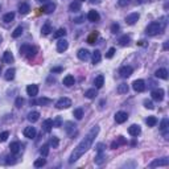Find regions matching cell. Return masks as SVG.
<instances>
[{"mask_svg":"<svg viewBox=\"0 0 169 169\" xmlns=\"http://www.w3.org/2000/svg\"><path fill=\"white\" fill-rule=\"evenodd\" d=\"M98 134H99V125H94V127L90 130V132L79 141V144L72 152V155H70V157H69L70 164H73V162H75L78 159H81V156L91 148V145H93V143H94V139L97 137Z\"/></svg>","mask_w":169,"mask_h":169,"instance_id":"obj_1","label":"cell"},{"mask_svg":"<svg viewBox=\"0 0 169 169\" xmlns=\"http://www.w3.org/2000/svg\"><path fill=\"white\" fill-rule=\"evenodd\" d=\"M160 30H161V25H160V23L157 21H153V23H151L148 27H147L145 29V33L148 36H156L160 33Z\"/></svg>","mask_w":169,"mask_h":169,"instance_id":"obj_2","label":"cell"},{"mask_svg":"<svg viewBox=\"0 0 169 169\" xmlns=\"http://www.w3.org/2000/svg\"><path fill=\"white\" fill-rule=\"evenodd\" d=\"M72 106V100L69 99V98H61V99H58L57 100V103H56V107L58 110H63V108H69V107Z\"/></svg>","mask_w":169,"mask_h":169,"instance_id":"obj_3","label":"cell"},{"mask_svg":"<svg viewBox=\"0 0 169 169\" xmlns=\"http://www.w3.org/2000/svg\"><path fill=\"white\" fill-rule=\"evenodd\" d=\"M132 89H134L135 91H137V93H143V91L145 90V82H144L143 79H136V81H134V83H132Z\"/></svg>","mask_w":169,"mask_h":169,"instance_id":"obj_4","label":"cell"},{"mask_svg":"<svg viewBox=\"0 0 169 169\" xmlns=\"http://www.w3.org/2000/svg\"><path fill=\"white\" fill-rule=\"evenodd\" d=\"M168 164H169V159L162 157V159H157V160H155V161H152L149 167L151 168H155V167H167Z\"/></svg>","mask_w":169,"mask_h":169,"instance_id":"obj_5","label":"cell"},{"mask_svg":"<svg viewBox=\"0 0 169 169\" xmlns=\"http://www.w3.org/2000/svg\"><path fill=\"white\" fill-rule=\"evenodd\" d=\"M151 95H152L153 100L161 102V100L164 99V90H162V89H156V90H153L152 93H151Z\"/></svg>","mask_w":169,"mask_h":169,"instance_id":"obj_6","label":"cell"},{"mask_svg":"<svg viewBox=\"0 0 169 169\" xmlns=\"http://www.w3.org/2000/svg\"><path fill=\"white\" fill-rule=\"evenodd\" d=\"M127 119H128L127 112H124V111H119V112H116V114H115V122H116V123H119V124H123L124 122H127Z\"/></svg>","mask_w":169,"mask_h":169,"instance_id":"obj_7","label":"cell"},{"mask_svg":"<svg viewBox=\"0 0 169 169\" xmlns=\"http://www.w3.org/2000/svg\"><path fill=\"white\" fill-rule=\"evenodd\" d=\"M132 72H134V69L131 66H123L119 70V74H120L122 78H128V77H131Z\"/></svg>","mask_w":169,"mask_h":169,"instance_id":"obj_8","label":"cell"},{"mask_svg":"<svg viewBox=\"0 0 169 169\" xmlns=\"http://www.w3.org/2000/svg\"><path fill=\"white\" fill-rule=\"evenodd\" d=\"M67 46H69V42H67L66 40H63V38L58 40V42H57V52H58V53H63V52L67 49Z\"/></svg>","mask_w":169,"mask_h":169,"instance_id":"obj_9","label":"cell"},{"mask_svg":"<svg viewBox=\"0 0 169 169\" xmlns=\"http://www.w3.org/2000/svg\"><path fill=\"white\" fill-rule=\"evenodd\" d=\"M140 132H141V128H140V125H137V124H132L131 127H128V134L131 135V136H139L140 135Z\"/></svg>","mask_w":169,"mask_h":169,"instance_id":"obj_10","label":"cell"},{"mask_svg":"<svg viewBox=\"0 0 169 169\" xmlns=\"http://www.w3.org/2000/svg\"><path fill=\"white\" fill-rule=\"evenodd\" d=\"M139 17H140V15L136 13V12H135V13H131V15H128V16L125 17V23H127L128 25H134V24L139 20Z\"/></svg>","mask_w":169,"mask_h":169,"instance_id":"obj_11","label":"cell"},{"mask_svg":"<svg viewBox=\"0 0 169 169\" xmlns=\"http://www.w3.org/2000/svg\"><path fill=\"white\" fill-rule=\"evenodd\" d=\"M24 136L28 139H35L36 137V128L35 127H27L24 130Z\"/></svg>","mask_w":169,"mask_h":169,"instance_id":"obj_12","label":"cell"},{"mask_svg":"<svg viewBox=\"0 0 169 169\" xmlns=\"http://www.w3.org/2000/svg\"><path fill=\"white\" fill-rule=\"evenodd\" d=\"M87 19L90 20L91 23H97V21H99V20H100V16H99V13H98L97 11L91 10V11L87 13Z\"/></svg>","mask_w":169,"mask_h":169,"instance_id":"obj_13","label":"cell"},{"mask_svg":"<svg viewBox=\"0 0 169 169\" xmlns=\"http://www.w3.org/2000/svg\"><path fill=\"white\" fill-rule=\"evenodd\" d=\"M27 93H28L29 97H36V95L38 94V86L37 85H29L28 87H27Z\"/></svg>","mask_w":169,"mask_h":169,"instance_id":"obj_14","label":"cell"},{"mask_svg":"<svg viewBox=\"0 0 169 169\" xmlns=\"http://www.w3.org/2000/svg\"><path fill=\"white\" fill-rule=\"evenodd\" d=\"M77 56H78L79 60L86 61V60H89V57H90V53H89L87 49H79L78 53H77Z\"/></svg>","mask_w":169,"mask_h":169,"instance_id":"obj_15","label":"cell"},{"mask_svg":"<svg viewBox=\"0 0 169 169\" xmlns=\"http://www.w3.org/2000/svg\"><path fill=\"white\" fill-rule=\"evenodd\" d=\"M10 149H11L12 155H17V153L20 152V149H21V144L19 143V141H13V143L10 145Z\"/></svg>","mask_w":169,"mask_h":169,"instance_id":"obj_16","label":"cell"},{"mask_svg":"<svg viewBox=\"0 0 169 169\" xmlns=\"http://www.w3.org/2000/svg\"><path fill=\"white\" fill-rule=\"evenodd\" d=\"M94 161H95V164L97 165H102L103 162L106 161V155H104L103 152H98V155L95 156Z\"/></svg>","mask_w":169,"mask_h":169,"instance_id":"obj_17","label":"cell"},{"mask_svg":"<svg viewBox=\"0 0 169 169\" xmlns=\"http://www.w3.org/2000/svg\"><path fill=\"white\" fill-rule=\"evenodd\" d=\"M69 10L72 12H78L79 10H81V1L79 0H74V1L70 3L69 5Z\"/></svg>","mask_w":169,"mask_h":169,"instance_id":"obj_18","label":"cell"},{"mask_svg":"<svg viewBox=\"0 0 169 169\" xmlns=\"http://www.w3.org/2000/svg\"><path fill=\"white\" fill-rule=\"evenodd\" d=\"M155 75L157 77V78H160V79H168V72H167V69H159V70H156Z\"/></svg>","mask_w":169,"mask_h":169,"instance_id":"obj_19","label":"cell"},{"mask_svg":"<svg viewBox=\"0 0 169 169\" xmlns=\"http://www.w3.org/2000/svg\"><path fill=\"white\" fill-rule=\"evenodd\" d=\"M74 82H75V79H74V77L73 75H66L65 78H63V85L66 86V87H72L73 85H74Z\"/></svg>","mask_w":169,"mask_h":169,"instance_id":"obj_20","label":"cell"},{"mask_svg":"<svg viewBox=\"0 0 169 169\" xmlns=\"http://www.w3.org/2000/svg\"><path fill=\"white\" fill-rule=\"evenodd\" d=\"M54 10H56V4H54V3H48L46 5H44V7L41 8V11H44L45 13H52Z\"/></svg>","mask_w":169,"mask_h":169,"instance_id":"obj_21","label":"cell"},{"mask_svg":"<svg viewBox=\"0 0 169 169\" xmlns=\"http://www.w3.org/2000/svg\"><path fill=\"white\" fill-rule=\"evenodd\" d=\"M29 11H30V7H29L28 3H21L19 5V12L21 15H27Z\"/></svg>","mask_w":169,"mask_h":169,"instance_id":"obj_22","label":"cell"},{"mask_svg":"<svg viewBox=\"0 0 169 169\" xmlns=\"http://www.w3.org/2000/svg\"><path fill=\"white\" fill-rule=\"evenodd\" d=\"M40 119V112L38 111H32L28 114V120L32 123H36Z\"/></svg>","mask_w":169,"mask_h":169,"instance_id":"obj_23","label":"cell"},{"mask_svg":"<svg viewBox=\"0 0 169 169\" xmlns=\"http://www.w3.org/2000/svg\"><path fill=\"white\" fill-rule=\"evenodd\" d=\"M3 60H4V62L5 63H12L15 61V58H13V54L11 53V52H4V56H3Z\"/></svg>","mask_w":169,"mask_h":169,"instance_id":"obj_24","label":"cell"},{"mask_svg":"<svg viewBox=\"0 0 169 169\" xmlns=\"http://www.w3.org/2000/svg\"><path fill=\"white\" fill-rule=\"evenodd\" d=\"M42 128H44L45 132H50L52 128H53V120L52 119H46L44 122V124H42Z\"/></svg>","mask_w":169,"mask_h":169,"instance_id":"obj_25","label":"cell"},{"mask_svg":"<svg viewBox=\"0 0 169 169\" xmlns=\"http://www.w3.org/2000/svg\"><path fill=\"white\" fill-rule=\"evenodd\" d=\"M94 85H95V89H100L102 86L104 85V77L103 75H98L94 81Z\"/></svg>","mask_w":169,"mask_h":169,"instance_id":"obj_26","label":"cell"},{"mask_svg":"<svg viewBox=\"0 0 169 169\" xmlns=\"http://www.w3.org/2000/svg\"><path fill=\"white\" fill-rule=\"evenodd\" d=\"M97 95H98L97 89H89V90L85 93V97H86V98H89V99H94V98L97 97Z\"/></svg>","mask_w":169,"mask_h":169,"instance_id":"obj_27","label":"cell"},{"mask_svg":"<svg viewBox=\"0 0 169 169\" xmlns=\"http://www.w3.org/2000/svg\"><path fill=\"white\" fill-rule=\"evenodd\" d=\"M15 74H16V70L15 69H8L7 72H5V74H4V78L7 79V81H11V79L15 78Z\"/></svg>","mask_w":169,"mask_h":169,"instance_id":"obj_28","label":"cell"},{"mask_svg":"<svg viewBox=\"0 0 169 169\" xmlns=\"http://www.w3.org/2000/svg\"><path fill=\"white\" fill-rule=\"evenodd\" d=\"M91 58H93V63H98V62H100V60H102V54H100L99 50H95V52H93Z\"/></svg>","mask_w":169,"mask_h":169,"instance_id":"obj_29","label":"cell"},{"mask_svg":"<svg viewBox=\"0 0 169 169\" xmlns=\"http://www.w3.org/2000/svg\"><path fill=\"white\" fill-rule=\"evenodd\" d=\"M13 19H15V13L13 12H8V13H5L4 16H3V21L4 23H12L13 21Z\"/></svg>","mask_w":169,"mask_h":169,"instance_id":"obj_30","label":"cell"},{"mask_svg":"<svg viewBox=\"0 0 169 169\" xmlns=\"http://www.w3.org/2000/svg\"><path fill=\"white\" fill-rule=\"evenodd\" d=\"M128 90H130V87H128L127 83H120L118 86V93L119 94H127Z\"/></svg>","mask_w":169,"mask_h":169,"instance_id":"obj_31","label":"cell"},{"mask_svg":"<svg viewBox=\"0 0 169 169\" xmlns=\"http://www.w3.org/2000/svg\"><path fill=\"white\" fill-rule=\"evenodd\" d=\"M50 32H52V27H50V24H49V23H45L44 25H42V28H41V33H42L44 36H48Z\"/></svg>","mask_w":169,"mask_h":169,"instance_id":"obj_32","label":"cell"},{"mask_svg":"<svg viewBox=\"0 0 169 169\" xmlns=\"http://www.w3.org/2000/svg\"><path fill=\"white\" fill-rule=\"evenodd\" d=\"M119 42H120V45H122V46H127V45L131 42L130 36H127V35H125V36H122V37L119 38Z\"/></svg>","mask_w":169,"mask_h":169,"instance_id":"obj_33","label":"cell"},{"mask_svg":"<svg viewBox=\"0 0 169 169\" xmlns=\"http://www.w3.org/2000/svg\"><path fill=\"white\" fill-rule=\"evenodd\" d=\"M65 130H66V132H67L69 135H73V134H74V131H75V125L73 124L72 122H67V123H66Z\"/></svg>","mask_w":169,"mask_h":169,"instance_id":"obj_34","label":"cell"},{"mask_svg":"<svg viewBox=\"0 0 169 169\" xmlns=\"http://www.w3.org/2000/svg\"><path fill=\"white\" fill-rule=\"evenodd\" d=\"M145 122H147V124H148V127H155V125L157 124V119H156L155 116H148Z\"/></svg>","mask_w":169,"mask_h":169,"instance_id":"obj_35","label":"cell"},{"mask_svg":"<svg viewBox=\"0 0 169 169\" xmlns=\"http://www.w3.org/2000/svg\"><path fill=\"white\" fill-rule=\"evenodd\" d=\"M98 36H99V35H98V32H93L90 36H89L87 42H89V44H91V45L95 44V41H97V40H98Z\"/></svg>","mask_w":169,"mask_h":169,"instance_id":"obj_36","label":"cell"},{"mask_svg":"<svg viewBox=\"0 0 169 169\" xmlns=\"http://www.w3.org/2000/svg\"><path fill=\"white\" fill-rule=\"evenodd\" d=\"M40 153H41L42 157H46L49 155V144H44V145L41 147V149H40Z\"/></svg>","mask_w":169,"mask_h":169,"instance_id":"obj_37","label":"cell"},{"mask_svg":"<svg viewBox=\"0 0 169 169\" xmlns=\"http://www.w3.org/2000/svg\"><path fill=\"white\" fill-rule=\"evenodd\" d=\"M168 127H169V122H168V119L165 118V119H162L161 123H160V130H161L162 132H165L168 130Z\"/></svg>","mask_w":169,"mask_h":169,"instance_id":"obj_38","label":"cell"},{"mask_svg":"<svg viewBox=\"0 0 169 169\" xmlns=\"http://www.w3.org/2000/svg\"><path fill=\"white\" fill-rule=\"evenodd\" d=\"M73 115L75 116V119L81 120V119L83 118V110H82V108H75V110H74V112H73Z\"/></svg>","mask_w":169,"mask_h":169,"instance_id":"obj_39","label":"cell"},{"mask_svg":"<svg viewBox=\"0 0 169 169\" xmlns=\"http://www.w3.org/2000/svg\"><path fill=\"white\" fill-rule=\"evenodd\" d=\"M49 145L52 147V148H58V145H60V140H58L57 136H53L50 139V143H49Z\"/></svg>","mask_w":169,"mask_h":169,"instance_id":"obj_40","label":"cell"},{"mask_svg":"<svg viewBox=\"0 0 169 169\" xmlns=\"http://www.w3.org/2000/svg\"><path fill=\"white\" fill-rule=\"evenodd\" d=\"M65 36H66V30H65V29H62V28H60L56 33H54V37H56V38L65 37Z\"/></svg>","mask_w":169,"mask_h":169,"instance_id":"obj_41","label":"cell"},{"mask_svg":"<svg viewBox=\"0 0 169 169\" xmlns=\"http://www.w3.org/2000/svg\"><path fill=\"white\" fill-rule=\"evenodd\" d=\"M45 164H46V160H45V159H37L33 165H35L36 168H41V167H44Z\"/></svg>","mask_w":169,"mask_h":169,"instance_id":"obj_42","label":"cell"},{"mask_svg":"<svg viewBox=\"0 0 169 169\" xmlns=\"http://www.w3.org/2000/svg\"><path fill=\"white\" fill-rule=\"evenodd\" d=\"M49 103H52V100L49 98H40L37 100V104H40V106H46Z\"/></svg>","mask_w":169,"mask_h":169,"instance_id":"obj_43","label":"cell"},{"mask_svg":"<svg viewBox=\"0 0 169 169\" xmlns=\"http://www.w3.org/2000/svg\"><path fill=\"white\" fill-rule=\"evenodd\" d=\"M21 35H23V27H17V28L13 30V33H12V36H13L15 38L20 37Z\"/></svg>","mask_w":169,"mask_h":169,"instance_id":"obj_44","label":"cell"},{"mask_svg":"<svg viewBox=\"0 0 169 169\" xmlns=\"http://www.w3.org/2000/svg\"><path fill=\"white\" fill-rule=\"evenodd\" d=\"M29 49H30L29 45H23V46L20 48V56H27L28 52H29Z\"/></svg>","mask_w":169,"mask_h":169,"instance_id":"obj_45","label":"cell"},{"mask_svg":"<svg viewBox=\"0 0 169 169\" xmlns=\"http://www.w3.org/2000/svg\"><path fill=\"white\" fill-rule=\"evenodd\" d=\"M61 124H62V119H61L60 116H57V118L53 120V127L58 128V127H61Z\"/></svg>","mask_w":169,"mask_h":169,"instance_id":"obj_46","label":"cell"},{"mask_svg":"<svg viewBox=\"0 0 169 169\" xmlns=\"http://www.w3.org/2000/svg\"><path fill=\"white\" fill-rule=\"evenodd\" d=\"M8 136H10V132L8 131H4V132H1V134H0V141H5L8 139Z\"/></svg>","mask_w":169,"mask_h":169,"instance_id":"obj_47","label":"cell"},{"mask_svg":"<svg viewBox=\"0 0 169 169\" xmlns=\"http://www.w3.org/2000/svg\"><path fill=\"white\" fill-rule=\"evenodd\" d=\"M144 107H145V108H148V110H153L155 108V106H153V103L151 102V100H144Z\"/></svg>","mask_w":169,"mask_h":169,"instance_id":"obj_48","label":"cell"},{"mask_svg":"<svg viewBox=\"0 0 169 169\" xmlns=\"http://www.w3.org/2000/svg\"><path fill=\"white\" fill-rule=\"evenodd\" d=\"M119 29H120V27H119V24H116V23H114L112 25H111V32L114 33V35H116V33L119 32Z\"/></svg>","mask_w":169,"mask_h":169,"instance_id":"obj_49","label":"cell"},{"mask_svg":"<svg viewBox=\"0 0 169 169\" xmlns=\"http://www.w3.org/2000/svg\"><path fill=\"white\" fill-rule=\"evenodd\" d=\"M35 56H36V48H32V46H30L28 54H27V57H28V58H32V57H35Z\"/></svg>","mask_w":169,"mask_h":169,"instance_id":"obj_50","label":"cell"},{"mask_svg":"<svg viewBox=\"0 0 169 169\" xmlns=\"http://www.w3.org/2000/svg\"><path fill=\"white\" fill-rule=\"evenodd\" d=\"M114 54H115V49H114V48H110L108 52L106 53V58H112Z\"/></svg>","mask_w":169,"mask_h":169,"instance_id":"obj_51","label":"cell"},{"mask_svg":"<svg viewBox=\"0 0 169 169\" xmlns=\"http://www.w3.org/2000/svg\"><path fill=\"white\" fill-rule=\"evenodd\" d=\"M115 141H116V140H115ZM125 143H127V140H125L123 136H119V137H118V141H116V144H118V145H120V144H125Z\"/></svg>","mask_w":169,"mask_h":169,"instance_id":"obj_52","label":"cell"},{"mask_svg":"<svg viewBox=\"0 0 169 169\" xmlns=\"http://www.w3.org/2000/svg\"><path fill=\"white\" fill-rule=\"evenodd\" d=\"M24 103V99H23V98H17V99H16V102H15V106H16V107H21V104H23Z\"/></svg>","mask_w":169,"mask_h":169,"instance_id":"obj_53","label":"cell"},{"mask_svg":"<svg viewBox=\"0 0 169 169\" xmlns=\"http://www.w3.org/2000/svg\"><path fill=\"white\" fill-rule=\"evenodd\" d=\"M128 3H130V0H118V4L120 5V7H125Z\"/></svg>","mask_w":169,"mask_h":169,"instance_id":"obj_54","label":"cell"},{"mask_svg":"<svg viewBox=\"0 0 169 169\" xmlns=\"http://www.w3.org/2000/svg\"><path fill=\"white\" fill-rule=\"evenodd\" d=\"M52 72H53V73H60V72H62V67H53Z\"/></svg>","mask_w":169,"mask_h":169,"instance_id":"obj_55","label":"cell"},{"mask_svg":"<svg viewBox=\"0 0 169 169\" xmlns=\"http://www.w3.org/2000/svg\"><path fill=\"white\" fill-rule=\"evenodd\" d=\"M98 148H97V151L98 152H103V144H98Z\"/></svg>","mask_w":169,"mask_h":169,"instance_id":"obj_56","label":"cell"},{"mask_svg":"<svg viewBox=\"0 0 169 169\" xmlns=\"http://www.w3.org/2000/svg\"><path fill=\"white\" fill-rule=\"evenodd\" d=\"M82 20H85V17H78V19H75L74 21H75L77 24H81V23H82Z\"/></svg>","mask_w":169,"mask_h":169,"instance_id":"obj_57","label":"cell"},{"mask_svg":"<svg viewBox=\"0 0 169 169\" xmlns=\"http://www.w3.org/2000/svg\"><path fill=\"white\" fill-rule=\"evenodd\" d=\"M164 49H165V50L168 49V42H164Z\"/></svg>","mask_w":169,"mask_h":169,"instance_id":"obj_58","label":"cell"},{"mask_svg":"<svg viewBox=\"0 0 169 169\" xmlns=\"http://www.w3.org/2000/svg\"><path fill=\"white\" fill-rule=\"evenodd\" d=\"M90 1H91V3H93V4H94V3H99L100 0H90Z\"/></svg>","mask_w":169,"mask_h":169,"instance_id":"obj_59","label":"cell"},{"mask_svg":"<svg viewBox=\"0 0 169 169\" xmlns=\"http://www.w3.org/2000/svg\"><path fill=\"white\" fill-rule=\"evenodd\" d=\"M38 1H41V3H46L48 0H38Z\"/></svg>","mask_w":169,"mask_h":169,"instance_id":"obj_60","label":"cell"},{"mask_svg":"<svg viewBox=\"0 0 169 169\" xmlns=\"http://www.w3.org/2000/svg\"><path fill=\"white\" fill-rule=\"evenodd\" d=\"M1 41H3V37H1V36H0V44H1Z\"/></svg>","mask_w":169,"mask_h":169,"instance_id":"obj_61","label":"cell"},{"mask_svg":"<svg viewBox=\"0 0 169 169\" xmlns=\"http://www.w3.org/2000/svg\"><path fill=\"white\" fill-rule=\"evenodd\" d=\"M0 73H1V66H0Z\"/></svg>","mask_w":169,"mask_h":169,"instance_id":"obj_62","label":"cell"},{"mask_svg":"<svg viewBox=\"0 0 169 169\" xmlns=\"http://www.w3.org/2000/svg\"><path fill=\"white\" fill-rule=\"evenodd\" d=\"M0 10H1V5H0Z\"/></svg>","mask_w":169,"mask_h":169,"instance_id":"obj_63","label":"cell"}]
</instances>
